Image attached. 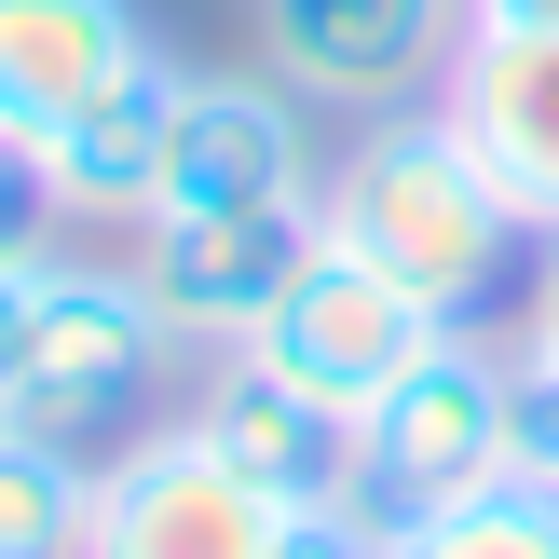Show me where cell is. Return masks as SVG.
<instances>
[{
	"label": "cell",
	"mask_w": 559,
	"mask_h": 559,
	"mask_svg": "<svg viewBox=\"0 0 559 559\" xmlns=\"http://www.w3.org/2000/svg\"><path fill=\"white\" fill-rule=\"evenodd\" d=\"M273 559H396V533H382L355 491H328V506H287V519H273Z\"/></svg>",
	"instance_id": "obj_16"
},
{
	"label": "cell",
	"mask_w": 559,
	"mask_h": 559,
	"mask_svg": "<svg viewBox=\"0 0 559 559\" xmlns=\"http://www.w3.org/2000/svg\"><path fill=\"white\" fill-rule=\"evenodd\" d=\"M396 559H559V491L506 478V491H478V506H451V519H424V533H396Z\"/></svg>",
	"instance_id": "obj_14"
},
{
	"label": "cell",
	"mask_w": 559,
	"mask_h": 559,
	"mask_svg": "<svg viewBox=\"0 0 559 559\" xmlns=\"http://www.w3.org/2000/svg\"><path fill=\"white\" fill-rule=\"evenodd\" d=\"M519 355H559V246H546V273H533V300H519Z\"/></svg>",
	"instance_id": "obj_19"
},
{
	"label": "cell",
	"mask_w": 559,
	"mask_h": 559,
	"mask_svg": "<svg viewBox=\"0 0 559 559\" xmlns=\"http://www.w3.org/2000/svg\"><path fill=\"white\" fill-rule=\"evenodd\" d=\"M478 27H559V0H464Z\"/></svg>",
	"instance_id": "obj_20"
},
{
	"label": "cell",
	"mask_w": 559,
	"mask_h": 559,
	"mask_svg": "<svg viewBox=\"0 0 559 559\" xmlns=\"http://www.w3.org/2000/svg\"><path fill=\"white\" fill-rule=\"evenodd\" d=\"M314 218H328L342 260H369L382 287H409L437 328H464L478 300H506V273H519V218H506V191L478 178V151L437 123V96L382 109L314 178Z\"/></svg>",
	"instance_id": "obj_1"
},
{
	"label": "cell",
	"mask_w": 559,
	"mask_h": 559,
	"mask_svg": "<svg viewBox=\"0 0 559 559\" xmlns=\"http://www.w3.org/2000/svg\"><path fill=\"white\" fill-rule=\"evenodd\" d=\"M287 191H314V151H300V96H287V82H205V69H191L178 136H164V191H151V218L287 205Z\"/></svg>",
	"instance_id": "obj_9"
},
{
	"label": "cell",
	"mask_w": 559,
	"mask_h": 559,
	"mask_svg": "<svg viewBox=\"0 0 559 559\" xmlns=\"http://www.w3.org/2000/svg\"><path fill=\"white\" fill-rule=\"evenodd\" d=\"M151 55L136 0H0V136H69L109 82Z\"/></svg>",
	"instance_id": "obj_10"
},
{
	"label": "cell",
	"mask_w": 559,
	"mask_h": 559,
	"mask_svg": "<svg viewBox=\"0 0 559 559\" xmlns=\"http://www.w3.org/2000/svg\"><path fill=\"white\" fill-rule=\"evenodd\" d=\"M506 478H519V355H491L478 328H451V342L355 424V506H369L382 533H424V519L478 506V491H506Z\"/></svg>",
	"instance_id": "obj_2"
},
{
	"label": "cell",
	"mask_w": 559,
	"mask_h": 559,
	"mask_svg": "<svg viewBox=\"0 0 559 559\" xmlns=\"http://www.w3.org/2000/svg\"><path fill=\"white\" fill-rule=\"evenodd\" d=\"M464 0H260V55L300 109H409L451 82L464 55Z\"/></svg>",
	"instance_id": "obj_6"
},
{
	"label": "cell",
	"mask_w": 559,
	"mask_h": 559,
	"mask_svg": "<svg viewBox=\"0 0 559 559\" xmlns=\"http://www.w3.org/2000/svg\"><path fill=\"white\" fill-rule=\"evenodd\" d=\"M314 246H328L314 191H287V205H218V218H136V287L178 328V355H246L260 314L300 287Z\"/></svg>",
	"instance_id": "obj_5"
},
{
	"label": "cell",
	"mask_w": 559,
	"mask_h": 559,
	"mask_svg": "<svg viewBox=\"0 0 559 559\" xmlns=\"http://www.w3.org/2000/svg\"><path fill=\"white\" fill-rule=\"evenodd\" d=\"M82 533H96V464L69 437L0 424V559H82Z\"/></svg>",
	"instance_id": "obj_13"
},
{
	"label": "cell",
	"mask_w": 559,
	"mask_h": 559,
	"mask_svg": "<svg viewBox=\"0 0 559 559\" xmlns=\"http://www.w3.org/2000/svg\"><path fill=\"white\" fill-rule=\"evenodd\" d=\"M437 342H451V328H437L409 287H382L369 260L314 246V260H300V287L260 314V342H246V355H260V369L287 382V396H314L328 424H369V409L396 396V382L424 369Z\"/></svg>",
	"instance_id": "obj_4"
},
{
	"label": "cell",
	"mask_w": 559,
	"mask_h": 559,
	"mask_svg": "<svg viewBox=\"0 0 559 559\" xmlns=\"http://www.w3.org/2000/svg\"><path fill=\"white\" fill-rule=\"evenodd\" d=\"M69 191H55V151L41 136H0V273H41V260H69Z\"/></svg>",
	"instance_id": "obj_15"
},
{
	"label": "cell",
	"mask_w": 559,
	"mask_h": 559,
	"mask_svg": "<svg viewBox=\"0 0 559 559\" xmlns=\"http://www.w3.org/2000/svg\"><path fill=\"white\" fill-rule=\"evenodd\" d=\"M55 273V260H41ZM41 273H0V424H14V396H27V342H41Z\"/></svg>",
	"instance_id": "obj_18"
},
{
	"label": "cell",
	"mask_w": 559,
	"mask_h": 559,
	"mask_svg": "<svg viewBox=\"0 0 559 559\" xmlns=\"http://www.w3.org/2000/svg\"><path fill=\"white\" fill-rule=\"evenodd\" d=\"M519 478L559 491V355H519Z\"/></svg>",
	"instance_id": "obj_17"
},
{
	"label": "cell",
	"mask_w": 559,
	"mask_h": 559,
	"mask_svg": "<svg viewBox=\"0 0 559 559\" xmlns=\"http://www.w3.org/2000/svg\"><path fill=\"white\" fill-rule=\"evenodd\" d=\"M178 96H191V69L151 41L69 136H55V191H69L82 233H136V218H151V191H164V136H178Z\"/></svg>",
	"instance_id": "obj_12"
},
{
	"label": "cell",
	"mask_w": 559,
	"mask_h": 559,
	"mask_svg": "<svg viewBox=\"0 0 559 559\" xmlns=\"http://www.w3.org/2000/svg\"><path fill=\"white\" fill-rule=\"evenodd\" d=\"M164 369H178V328L151 314L136 260H55V273H41V342H27V396H14V424H27V437H69V451H96V437L123 424Z\"/></svg>",
	"instance_id": "obj_3"
},
{
	"label": "cell",
	"mask_w": 559,
	"mask_h": 559,
	"mask_svg": "<svg viewBox=\"0 0 559 559\" xmlns=\"http://www.w3.org/2000/svg\"><path fill=\"white\" fill-rule=\"evenodd\" d=\"M437 123L478 151V178L506 191V218L559 246V27H464Z\"/></svg>",
	"instance_id": "obj_8"
},
{
	"label": "cell",
	"mask_w": 559,
	"mask_h": 559,
	"mask_svg": "<svg viewBox=\"0 0 559 559\" xmlns=\"http://www.w3.org/2000/svg\"><path fill=\"white\" fill-rule=\"evenodd\" d=\"M191 437H205L233 478H260L273 506H328V491H355V424H328L314 396H287L260 355H218V382L191 396Z\"/></svg>",
	"instance_id": "obj_11"
},
{
	"label": "cell",
	"mask_w": 559,
	"mask_h": 559,
	"mask_svg": "<svg viewBox=\"0 0 559 559\" xmlns=\"http://www.w3.org/2000/svg\"><path fill=\"white\" fill-rule=\"evenodd\" d=\"M273 491L233 478L191 424H151L136 451L96 464V533L82 559H273Z\"/></svg>",
	"instance_id": "obj_7"
}]
</instances>
